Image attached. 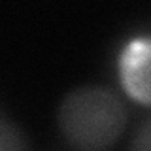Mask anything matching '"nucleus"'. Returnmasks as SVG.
I'll return each instance as SVG.
<instances>
[{
    "label": "nucleus",
    "mask_w": 151,
    "mask_h": 151,
    "mask_svg": "<svg viewBox=\"0 0 151 151\" xmlns=\"http://www.w3.org/2000/svg\"><path fill=\"white\" fill-rule=\"evenodd\" d=\"M130 151H151V117L145 119L130 142Z\"/></svg>",
    "instance_id": "obj_4"
},
{
    "label": "nucleus",
    "mask_w": 151,
    "mask_h": 151,
    "mask_svg": "<svg viewBox=\"0 0 151 151\" xmlns=\"http://www.w3.org/2000/svg\"><path fill=\"white\" fill-rule=\"evenodd\" d=\"M0 151H30L25 130L8 117L0 106Z\"/></svg>",
    "instance_id": "obj_3"
},
{
    "label": "nucleus",
    "mask_w": 151,
    "mask_h": 151,
    "mask_svg": "<svg viewBox=\"0 0 151 151\" xmlns=\"http://www.w3.org/2000/svg\"><path fill=\"white\" fill-rule=\"evenodd\" d=\"M129 111L115 91L81 85L59 104L57 123L64 140L78 151H110L127 127Z\"/></svg>",
    "instance_id": "obj_1"
},
{
    "label": "nucleus",
    "mask_w": 151,
    "mask_h": 151,
    "mask_svg": "<svg viewBox=\"0 0 151 151\" xmlns=\"http://www.w3.org/2000/svg\"><path fill=\"white\" fill-rule=\"evenodd\" d=\"M119 79L132 100L151 106V36H138L119 55Z\"/></svg>",
    "instance_id": "obj_2"
}]
</instances>
